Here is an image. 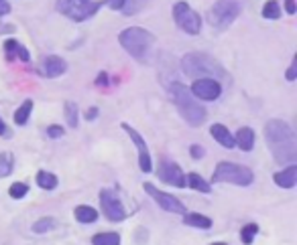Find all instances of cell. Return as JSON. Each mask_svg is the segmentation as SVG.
<instances>
[{
    "label": "cell",
    "instance_id": "obj_1",
    "mask_svg": "<svg viewBox=\"0 0 297 245\" xmlns=\"http://www.w3.org/2000/svg\"><path fill=\"white\" fill-rule=\"evenodd\" d=\"M265 140L277 164H295L297 162V138L293 128L285 120L273 118L265 124Z\"/></svg>",
    "mask_w": 297,
    "mask_h": 245
},
{
    "label": "cell",
    "instance_id": "obj_2",
    "mask_svg": "<svg viewBox=\"0 0 297 245\" xmlns=\"http://www.w3.org/2000/svg\"><path fill=\"white\" fill-rule=\"evenodd\" d=\"M169 96H171L175 108L179 110V116L185 120V124H188V126L198 128V126H202L206 122V118H208L206 108L200 102H196V98L190 94V90L185 86L173 81V84L169 86Z\"/></svg>",
    "mask_w": 297,
    "mask_h": 245
},
{
    "label": "cell",
    "instance_id": "obj_3",
    "mask_svg": "<svg viewBox=\"0 0 297 245\" xmlns=\"http://www.w3.org/2000/svg\"><path fill=\"white\" fill-rule=\"evenodd\" d=\"M181 69L183 73L196 79H224L226 71L214 57H210L208 53H188L181 59Z\"/></svg>",
    "mask_w": 297,
    "mask_h": 245
},
{
    "label": "cell",
    "instance_id": "obj_4",
    "mask_svg": "<svg viewBox=\"0 0 297 245\" xmlns=\"http://www.w3.org/2000/svg\"><path fill=\"white\" fill-rule=\"evenodd\" d=\"M118 43L136 61H146V55L151 53V47L155 45V36L151 30H146L142 26H128L120 30Z\"/></svg>",
    "mask_w": 297,
    "mask_h": 245
},
{
    "label": "cell",
    "instance_id": "obj_5",
    "mask_svg": "<svg viewBox=\"0 0 297 245\" xmlns=\"http://www.w3.org/2000/svg\"><path fill=\"white\" fill-rule=\"evenodd\" d=\"M210 182H226V184H236V186H250L254 182V172L248 166L236 164V162H220L216 170L212 172Z\"/></svg>",
    "mask_w": 297,
    "mask_h": 245
},
{
    "label": "cell",
    "instance_id": "obj_6",
    "mask_svg": "<svg viewBox=\"0 0 297 245\" xmlns=\"http://www.w3.org/2000/svg\"><path fill=\"white\" fill-rule=\"evenodd\" d=\"M242 0H216V4L208 10V20L212 28L226 30L242 12Z\"/></svg>",
    "mask_w": 297,
    "mask_h": 245
},
{
    "label": "cell",
    "instance_id": "obj_7",
    "mask_svg": "<svg viewBox=\"0 0 297 245\" xmlns=\"http://www.w3.org/2000/svg\"><path fill=\"white\" fill-rule=\"evenodd\" d=\"M102 4H104L102 0H57L55 8H57V12H61L69 20L84 22V20L96 16L98 10L102 8Z\"/></svg>",
    "mask_w": 297,
    "mask_h": 245
},
{
    "label": "cell",
    "instance_id": "obj_8",
    "mask_svg": "<svg viewBox=\"0 0 297 245\" xmlns=\"http://www.w3.org/2000/svg\"><path fill=\"white\" fill-rule=\"evenodd\" d=\"M173 20L188 34H200L202 30V16L185 0H179V2L173 4Z\"/></svg>",
    "mask_w": 297,
    "mask_h": 245
},
{
    "label": "cell",
    "instance_id": "obj_9",
    "mask_svg": "<svg viewBox=\"0 0 297 245\" xmlns=\"http://www.w3.org/2000/svg\"><path fill=\"white\" fill-rule=\"evenodd\" d=\"M98 196H100L102 213H104V217H106L108 221L118 223V221H124V219L128 217V211L124 209L122 200H120V196L116 194L114 188H102Z\"/></svg>",
    "mask_w": 297,
    "mask_h": 245
},
{
    "label": "cell",
    "instance_id": "obj_10",
    "mask_svg": "<svg viewBox=\"0 0 297 245\" xmlns=\"http://www.w3.org/2000/svg\"><path fill=\"white\" fill-rule=\"evenodd\" d=\"M142 188H144V192L151 196L163 211H167V213H177V215H183V213H185V205H183V202H181L177 196H173V194H169V192L157 188V186L151 184V182H142Z\"/></svg>",
    "mask_w": 297,
    "mask_h": 245
},
{
    "label": "cell",
    "instance_id": "obj_11",
    "mask_svg": "<svg viewBox=\"0 0 297 245\" xmlns=\"http://www.w3.org/2000/svg\"><path fill=\"white\" fill-rule=\"evenodd\" d=\"M157 176L171 184V186H177V188H183V186H188V182H185V174L181 170V166L177 164V162L173 160H167V158H161L159 162V168H157Z\"/></svg>",
    "mask_w": 297,
    "mask_h": 245
},
{
    "label": "cell",
    "instance_id": "obj_12",
    "mask_svg": "<svg viewBox=\"0 0 297 245\" xmlns=\"http://www.w3.org/2000/svg\"><path fill=\"white\" fill-rule=\"evenodd\" d=\"M190 94L196 98V100H202V102H214L222 96V84L216 79H196L192 88H190Z\"/></svg>",
    "mask_w": 297,
    "mask_h": 245
},
{
    "label": "cell",
    "instance_id": "obj_13",
    "mask_svg": "<svg viewBox=\"0 0 297 245\" xmlns=\"http://www.w3.org/2000/svg\"><path fill=\"white\" fill-rule=\"evenodd\" d=\"M122 130L128 134V138L132 140V144H134L136 150H138V166H140V170H142V172H151L153 162H151V152H148V146H146L144 138H142L132 126H128V124H122Z\"/></svg>",
    "mask_w": 297,
    "mask_h": 245
},
{
    "label": "cell",
    "instance_id": "obj_14",
    "mask_svg": "<svg viewBox=\"0 0 297 245\" xmlns=\"http://www.w3.org/2000/svg\"><path fill=\"white\" fill-rule=\"evenodd\" d=\"M41 69H43V75L55 79V77H61L67 71V61L63 57H59V55H49V57H45Z\"/></svg>",
    "mask_w": 297,
    "mask_h": 245
},
{
    "label": "cell",
    "instance_id": "obj_15",
    "mask_svg": "<svg viewBox=\"0 0 297 245\" xmlns=\"http://www.w3.org/2000/svg\"><path fill=\"white\" fill-rule=\"evenodd\" d=\"M273 180L281 188H293L297 184V164H289L283 170L273 174Z\"/></svg>",
    "mask_w": 297,
    "mask_h": 245
},
{
    "label": "cell",
    "instance_id": "obj_16",
    "mask_svg": "<svg viewBox=\"0 0 297 245\" xmlns=\"http://www.w3.org/2000/svg\"><path fill=\"white\" fill-rule=\"evenodd\" d=\"M210 134H212V138H214L218 144H222L224 148H234V146H236V144H234V136H232V132H230L224 124H212Z\"/></svg>",
    "mask_w": 297,
    "mask_h": 245
},
{
    "label": "cell",
    "instance_id": "obj_17",
    "mask_svg": "<svg viewBox=\"0 0 297 245\" xmlns=\"http://www.w3.org/2000/svg\"><path fill=\"white\" fill-rule=\"evenodd\" d=\"M234 144L242 150V152H250L254 148V130L248 128V126H242L236 136H234Z\"/></svg>",
    "mask_w": 297,
    "mask_h": 245
},
{
    "label": "cell",
    "instance_id": "obj_18",
    "mask_svg": "<svg viewBox=\"0 0 297 245\" xmlns=\"http://www.w3.org/2000/svg\"><path fill=\"white\" fill-rule=\"evenodd\" d=\"M185 182H188V186H192V188L198 190V192H204V194H210V192H212V184H210L204 176H200L198 172L185 174Z\"/></svg>",
    "mask_w": 297,
    "mask_h": 245
},
{
    "label": "cell",
    "instance_id": "obj_19",
    "mask_svg": "<svg viewBox=\"0 0 297 245\" xmlns=\"http://www.w3.org/2000/svg\"><path fill=\"white\" fill-rule=\"evenodd\" d=\"M183 223L190 227H198V229H210L214 223L210 217L202 215V213H185L183 215Z\"/></svg>",
    "mask_w": 297,
    "mask_h": 245
},
{
    "label": "cell",
    "instance_id": "obj_20",
    "mask_svg": "<svg viewBox=\"0 0 297 245\" xmlns=\"http://www.w3.org/2000/svg\"><path fill=\"white\" fill-rule=\"evenodd\" d=\"M73 217H76V221H80V223H94V221H98L100 215L94 207L80 205V207H76V211H73Z\"/></svg>",
    "mask_w": 297,
    "mask_h": 245
},
{
    "label": "cell",
    "instance_id": "obj_21",
    "mask_svg": "<svg viewBox=\"0 0 297 245\" xmlns=\"http://www.w3.org/2000/svg\"><path fill=\"white\" fill-rule=\"evenodd\" d=\"M63 114H65L67 126H69V128H78V124H80L78 104H76V102H65V106H63Z\"/></svg>",
    "mask_w": 297,
    "mask_h": 245
},
{
    "label": "cell",
    "instance_id": "obj_22",
    "mask_svg": "<svg viewBox=\"0 0 297 245\" xmlns=\"http://www.w3.org/2000/svg\"><path fill=\"white\" fill-rule=\"evenodd\" d=\"M31 112H33V100H25L21 104V108L15 112V124L17 126H25L29 118H31Z\"/></svg>",
    "mask_w": 297,
    "mask_h": 245
},
{
    "label": "cell",
    "instance_id": "obj_23",
    "mask_svg": "<svg viewBox=\"0 0 297 245\" xmlns=\"http://www.w3.org/2000/svg\"><path fill=\"white\" fill-rule=\"evenodd\" d=\"M94 245H120V235L114 231H106V233H96L92 237Z\"/></svg>",
    "mask_w": 297,
    "mask_h": 245
},
{
    "label": "cell",
    "instance_id": "obj_24",
    "mask_svg": "<svg viewBox=\"0 0 297 245\" xmlns=\"http://www.w3.org/2000/svg\"><path fill=\"white\" fill-rule=\"evenodd\" d=\"M57 176L53 174V172H47V170H39L37 172V184H39L41 188H45V190H53L55 186H57Z\"/></svg>",
    "mask_w": 297,
    "mask_h": 245
},
{
    "label": "cell",
    "instance_id": "obj_25",
    "mask_svg": "<svg viewBox=\"0 0 297 245\" xmlns=\"http://www.w3.org/2000/svg\"><path fill=\"white\" fill-rule=\"evenodd\" d=\"M15 170V156L11 152H0V178L9 176Z\"/></svg>",
    "mask_w": 297,
    "mask_h": 245
},
{
    "label": "cell",
    "instance_id": "obj_26",
    "mask_svg": "<svg viewBox=\"0 0 297 245\" xmlns=\"http://www.w3.org/2000/svg\"><path fill=\"white\" fill-rule=\"evenodd\" d=\"M263 16H265L267 20H277V18H281V6H279L277 0H267L265 6H263Z\"/></svg>",
    "mask_w": 297,
    "mask_h": 245
},
{
    "label": "cell",
    "instance_id": "obj_27",
    "mask_svg": "<svg viewBox=\"0 0 297 245\" xmlns=\"http://www.w3.org/2000/svg\"><path fill=\"white\" fill-rule=\"evenodd\" d=\"M148 4V0H124V6H122V12L126 16H132L136 12H140L144 6Z\"/></svg>",
    "mask_w": 297,
    "mask_h": 245
},
{
    "label": "cell",
    "instance_id": "obj_28",
    "mask_svg": "<svg viewBox=\"0 0 297 245\" xmlns=\"http://www.w3.org/2000/svg\"><path fill=\"white\" fill-rule=\"evenodd\" d=\"M256 233H258V225H256V223L244 225V227L240 229V239H242V243H244V245H250V243L254 241Z\"/></svg>",
    "mask_w": 297,
    "mask_h": 245
},
{
    "label": "cell",
    "instance_id": "obj_29",
    "mask_svg": "<svg viewBox=\"0 0 297 245\" xmlns=\"http://www.w3.org/2000/svg\"><path fill=\"white\" fill-rule=\"evenodd\" d=\"M55 227V219L53 217H41L39 221L33 223V233H47Z\"/></svg>",
    "mask_w": 297,
    "mask_h": 245
},
{
    "label": "cell",
    "instance_id": "obj_30",
    "mask_svg": "<svg viewBox=\"0 0 297 245\" xmlns=\"http://www.w3.org/2000/svg\"><path fill=\"white\" fill-rule=\"evenodd\" d=\"M27 192H29V184H27V182H13L11 188H9L11 198H17V200H19V198H25Z\"/></svg>",
    "mask_w": 297,
    "mask_h": 245
},
{
    "label": "cell",
    "instance_id": "obj_31",
    "mask_svg": "<svg viewBox=\"0 0 297 245\" xmlns=\"http://www.w3.org/2000/svg\"><path fill=\"white\" fill-rule=\"evenodd\" d=\"M19 47H21V43H19L17 38H7V40H5V53H7V59H9V61H13V59L17 57Z\"/></svg>",
    "mask_w": 297,
    "mask_h": 245
},
{
    "label": "cell",
    "instance_id": "obj_32",
    "mask_svg": "<svg viewBox=\"0 0 297 245\" xmlns=\"http://www.w3.org/2000/svg\"><path fill=\"white\" fill-rule=\"evenodd\" d=\"M63 134H65V128H63V126H57V124H53V126H49V128H47V136H49V138H53V140L61 138Z\"/></svg>",
    "mask_w": 297,
    "mask_h": 245
},
{
    "label": "cell",
    "instance_id": "obj_33",
    "mask_svg": "<svg viewBox=\"0 0 297 245\" xmlns=\"http://www.w3.org/2000/svg\"><path fill=\"white\" fill-rule=\"evenodd\" d=\"M190 156H192L194 160H200V158L206 156V148L200 146V144H192V146H190Z\"/></svg>",
    "mask_w": 297,
    "mask_h": 245
},
{
    "label": "cell",
    "instance_id": "obj_34",
    "mask_svg": "<svg viewBox=\"0 0 297 245\" xmlns=\"http://www.w3.org/2000/svg\"><path fill=\"white\" fill-rule=\"evenodd\" d=\"M285 79H287V81H295V79H297V59L291 61V65H289V69H287V73H285Z\"/></svg>",
    "mask_w": 297,
    "mask_h": 245
},
{
    "label": "cell",
    "instance_id": "obj_35",
    "mask_svg": "<svg viewBox=\"0 0 297 245\" xmlns=\"http://www.w3.org/2000/svg\"><path fill=\"white\" fill-rule=\"evenodd\" d=\"M104 4H108V8H112V10H122L124 0H104Z\"/></svg>",
    "mask_w": 297,
    "mask_h": 245
},
{
    "label": "cell",
    "instance_id": "obj_36",
    "mask_svg": "<svg viewBox=\"0 0 297 245\" xmlns=\"http://www.w3.org/2000/svg\"><path fill=\"white\" fill-rule=\"evenodd\" d=\"M0 136H3V138H11V136H13L11 128L5 124V120H3V118H0Z\"/></svg>",
    "mask_w": 297,
    "mask_h": 245
},
{
    "label": "cell",
    "instance_id": "obj_37",
    "mask_svg": "<svg viewBox=\"0 0 297 245\" xmlns=\"http://www.w3.org/2000/svg\"><path fill=\"white\" fill-rule=\"evenodd\" d=\"M17 57H19L21 61H25V63H27V61L31 59V55H29V51H27V47H23V45L19 47V51H17Z\"/></svg>",
    "mask_w": 297,
    "mask_h": 245
},
{
    "label": "cell",
    "instance_id": "obj_38",
    "mask_svg": "<svg viewBox=\"0 0 297 245\" xmlns=\"http://www.w3.org/2000/svg\"><path fill=\"white\" fill-rule=\"evenodd\" d=\"M285 10H287V14H295V12H297L295 0H285Z\"/></svg>",
    "mask_w": 297,
    "mask_h": 245
},
{
    "label": "cell",
    "instance_id": "obj_39",
    "mask_svg": "<svg viewBox=\"0 0 297 245\" xmlns=\"http://www.w3.org/2000/svg\"><path fill=\"white\" fill-rule=\"evenodd\" d=\"M11 12V4L9 0H0V16H7Z\"/></svg>",
    "mask_w": 297,
    "mask_h": 245
},
{
    "label": "cell",
    "instance_id": "obj_40",
    "mask_svg": "<svg viewBox=\"0 0 297 245\" xmlns=\"http://www.w3.org/2000/svg\"><path fill=\"white\" fill-rule=\"evenodd\" d=\"M98 114H100L98 108H90V110L86 112V120H88V122H94V120L98 118Z\"/></svg>",
    "mask_w": 297,
    "mask_h": 245
},
{
    "label": "cell",
    "instance_id": "obj_41",
    "mask_svg": "<svg viewBox=\"0 0 297 245\" xmlns=\"http://www.w3.org/2000/svg\"><path fill=\"white\" fill-rule=\"evenodd\" d=\"M96 86H108V75L106 73H98V77H96Z\"/></svg>",
    "mask_w": 297,
    "mask_h": 245
},
{
    "label": "cell",
    "instance_id": "obj_42",
    "mask_svg": "<svg viewBox=\"0 0 297 245\" xmlns=\"http://www.w3.org/2000/svg\"><path fill=\"white\" fill-rule=\"evenodd\" d=\"M212 245H226V243H212Z\"/></svg>",
    "mask_w": 297,
    "mask_h": 245
}]
</instances>
